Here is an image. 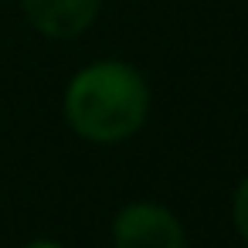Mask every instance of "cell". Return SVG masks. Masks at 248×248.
Masks as SVG:
<instances>
[{"instance_id":"obj_1","label":"cell","mask_w":248,"mask_h":248,"mask_svg":"<svg viewBox=\"0 0 248 248\" xmlns=\"http://www.w3.org/2000/svg\"><path fill=\"white\" fill-rule=\"evenodd\" d=\"M146 116L150 85L129 62H92L75 72L65 89V119L89 143H123L143 129Z\"/></svg>"},{"instance_id":"obj_2","label":"cell","mask_w":248,"mask_h":248,"mask_svg":"<svg viewBox=\"0 0 248 248\" xmlns=\"http://www.w3.org/2000/svg\"><path fill=\"white\" fill-rule=\"evenodd\" d=\"M116 248H187L180 217L156 201H133L112 221Z\"/></svg>"},{"instance_id":"obj_3","label":"cell","mask_w":248,"mask_h":248,"mask_svg":"<svg viewBox=\"0 0 248 248\" xmlns=\"http://www.w3.org/2000/svg\"><path fill=\"white\" fill-rule=\"evenodd\" d=\"M17 4L28 24L51 41H72L85 34L102 11V0H17Z\"/></svg>"},{"instance_id":"obj_4","label":"cell","mask_w":248,"mask_h":248,"mask_svg":"<svg viewBox=\"0 0 248 248\" xmlns=\"http://www.w3.org/2000/svg\"><path fill=\"white\" fill-rule=\"evenodd\" d=\"M231 217H234V228L241 234V241L248 245V177L238 184L234 190V204H231Z\"/></svg>"},{"instance_id":"obj_5","label":"cell","mask_w":248,"mask_h":248,"mask_svg":"<svg viewBox=\"0 0 248 248\" xmlns=\"http://www.w3.org/2000/svg\"><path fill=\"white\" fill-rule=\"evenodd\" d=\"M24 248H65V245H58V241H48V238H38V241H28Z\"/></svg>"},{"instance_id":"obj_6","label":"cell","mask_w":248,"mask_h":248,"mask_svg":"<svg viewBox=\"0 0 248 248\" xmlns=\"http://www.w3.org/2000/svg\"><path fill=\"white\" fill-rule=\"evenodd\" d=\"M0 4H7V0H0Z\"/></svg>"}]
</instances>
